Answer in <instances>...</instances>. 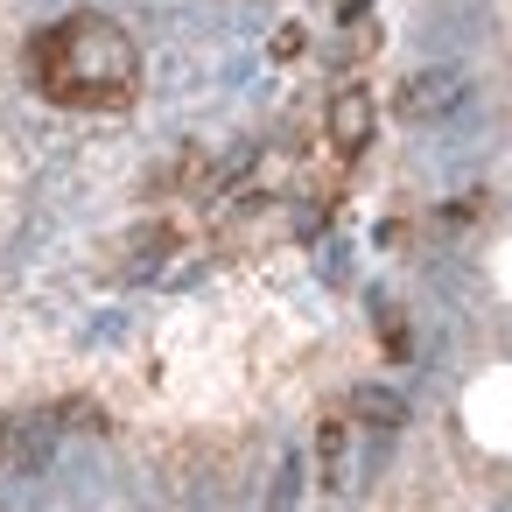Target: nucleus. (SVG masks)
<instances>
[{
    "label": "nucleus",
    "mask_w": 512,
    "mask_h": 512,
    "mask_svg": "<svg viewBox=\"0 0 512 512\" xmlns=\"http://www.w3.org/2000/svg\"><path fill=\"white\" fill-rule=\"evenodd\" d=\"M29 85L57 106H78V113H113L141 92V43L106 22V15H71V22H50L36 29L29 43Z\"/></svg>",
    "instance_id": "nucleus-1"
},
{
    "label": "nucleus",
    "mask_w": 512,
    "mask_h": 512,
    "mask_svg": "<svg viewBox=\"0 0 512 512\" xmlns=\"http://www.w3.org/2000/svg\"><path fill=\"white\" fill-rule=\"evenodd\" d=\"M463 99H470L463 64H421V71H407V78H400L393 113H400V127H435V120H449Z\"/></svg>",
    "instance_id": "nucleus-2"
},
{
    "label": "nucleus",
    "mask_w": 512,
    "mask_h": 512,
    "mask_svg": "<svg viewBox=\"0 0 512 512\" xmlns=\"http://www.w3.org/2000/svg\"><path fill=\"white\" fill-rule=\"evenodd\" d=\"M57 442H64L57 407H43V414H0V470L36 477V470L57 463Z\"/></svg>",
    "instance_id": "nucleus-3"
},
{
    "label": "nucleus",
    "mask_w": 512,
    "mask_h": 512,
    "mask_svg": "<svg viewBox=\"0 0 512 512\" xmlns=\"http://www.w3.org/2000/svg\"><path fill=\"white\" fill-rule=\"evenodd\" d=\"M323 127H330V148H337L344 162L365 155V148H372V92H365V85H337Z\"/></svg>",
    "instance_id": "nucleus-4"
},
{
    "label": "nucleus",
    "mask_w": 512,
    "mask_h": 512,
    "mask_svg": "<svg viewBox=\"0 0 512 512\" xmlns=\"http://www.w3.org/2000/svg\"><path fill=\"white\" fill-rule=\"evenodd\" d=\"M169 253H176V225H162V218L134 225V232L120 239V281H148V274H162Z\"/></svg>",
    "instance_id": "nucleus-5"
},
{
    "label": "nucleus",
    "mask_w": 512,
    "mask_h": 512,
    "mask_svg": "<svg viewBox=\"0 0 512 512\" xmlns=\"http://www.w3.org/2000/svg\"><path fill=\"white\" fill-rule=\"evenodd\" d=\"M351 414H358L365 428H379V435H393V428L407 421V400H400L393 386H358V393H351Z\"/></svg>",
    "instance_id": "nucleus-6"
},
{
    "label": "nucleus",
    "mask_w": 512,
    "mask_h": 512,
    "mask_svg": "<svg viewBox=\"0 0 512 512\" xmlns=\"http://www.w3.org/2000/svg\"><path fill=\"white\" fill-rule=\"evenodd\" d=\"M344 456H351V421H344V414H323V421H316V470L337 484V477H344Z\"/></svg>",
    "instance_id": "nucleus-7"
},
{
    "label": "nucleus",
    "mask_w": 512,
    "mask_h": 512,
    "mask_svg": "<svg viewBox=\"0 0 512 512\" xmlns=\"http://www.w3.org/2000/svg\"><path fill=\"white\" fill-rule=\"evenodd\" d=\"M295 498H302V456L288 449L281 470H274V484H267V505H295Z\"/></svg>",
    "instance_id": "nucleus-8"
},
{
    "label": "nucleus",
    "mask_w": 512,
    "mask_h": 512,
    "mask_svg": "<svg viewBox=\"0 0 512 512\" xmlns=\"http://www.w3.org/2000/svg\"><path fill=\"white\" fill-rule=\"evenodd\" d=\"M372 316H379V337H386V358H407V323L393 316L386 295H372Z\"/></svg>",
    "instance_id": "nucleus-9"
},
{
    "label": "nucleus",
    "mask_w": 512,
    "mask_h": 512,
    "mask_svg": "<svg viewBox=\"0 0 512 512\" xmlns=\"http://www.w3.org/2000/svg\"><path fill=\"white\" fill-rule=\"evenodd\" d=\"M57 421H64V428H85V435H106L99 400H57Z\"/></svg>",
    "instance_id": "nucleus-10"
},
{
    "label": "nucleus",
    "mask_w": 512,
    "mask_h": 512,
    "mask_svg": "<svg viewBox=\"0 0 512 512\" xmlns=\"http://www.w3.org/2000/svg\"><path fill=\"white\" fill-rule=\"evenodd\" d=\"M365 8L372 0H337V22H365Z\"/></svg>",
    "instance_id": "nucleus-11"
}]
</instances>
